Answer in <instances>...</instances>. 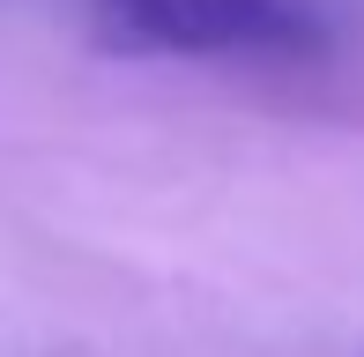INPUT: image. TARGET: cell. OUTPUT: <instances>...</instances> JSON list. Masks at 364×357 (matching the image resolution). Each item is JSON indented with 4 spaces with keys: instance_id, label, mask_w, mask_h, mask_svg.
I'll return each mask as SVG.
<instances>
[{
    "instance_id": "obj_1",
    "label": "cell",
    "mask_w": 364,
    "mask_h": 357,
    "mask_svg": "<svg viewBox=\"0 0 364 357\" xmlns=\"http://www.w3.org/2000/svg\"><path fill=\"white\" fill-rule=\"evenodd\" d=\"M97 23L119 53H178V60L327 53V30L305 0H97Z\"/></svg>"
}]
</instances>
